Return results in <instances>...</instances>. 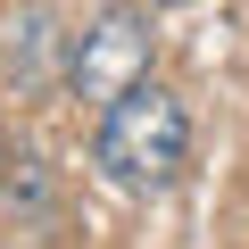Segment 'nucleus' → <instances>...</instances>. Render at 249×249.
<instances>
[{
	"label": "nucleus",
	"instance_id": "f257e3e1",
	"mask_svg": "<svg viewBox=\"0 0 249 249\" xmlns=\"http://www.w3.org/2000/svg\"><path fill=\"white\" fill-rule=\"evenodd\" d=\"M183 158H191V116H183V100L166 91V83H133V91H116L108 108H100V124H91V166L116 183V191H133V199H150V191H166L175 175H183Z\"/></svg>",
	"mask_w": 249,
	"mask_h": 249
},
{
	"label": "nucleus",
	"instance_id": "f03ea898",
	"mask_svg": "<svg viewBox=\"0 0 249 249\" xmlns=\"http://www.w3.org/2000/svg\"><path fill=\"white\" fill-rule=\"evenodd\" d=\"M75 91L83 100H116V91H133L142 75H150V25H142V9H100V25L75 42Z\"/></svg>",
	"mask_w": 249,
	"mask_h": 249
},
{
	"label": "nucleus",
	"instance_id": "7ed1b4c3",
	"mask_svg": "<svg viewBox=\"0 0 249 249\" xmlns=\"http://www.w3.org/2000/svg\"><path fill=\"white\" fill-rule=\"evenodd\" d=\"M158 9H183V0H158Z\"/></svg>",
	"mask_w": 249,
	"mask_h": 249
}]
</instances>
